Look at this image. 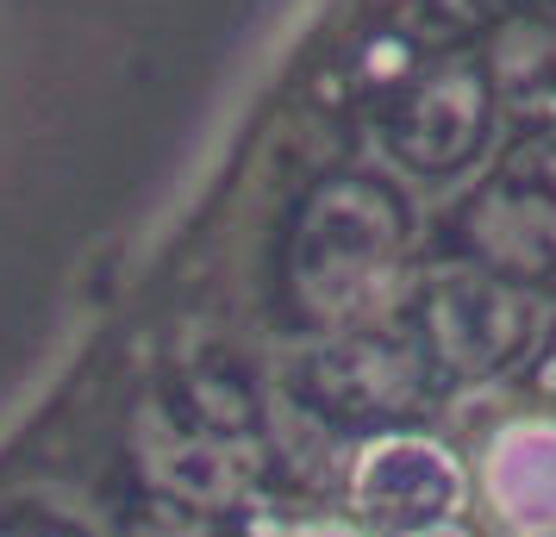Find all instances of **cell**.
Masks as SVG:
<instances>
[{
	"label": "cell",
	"instance_id": "obj_1",
	"mask_svg": "<svg viewBox=\"0 0 556 537\" xmlns=\"http://www.w3.org/2000/svg\"><path fill=\"white\" fill-rule=\"evenodd\" d=\"M476 507L501 537H556V412H506L469 457Z\"/></svg>",
	"mask_w": 556,
	"mask_h": 537
},
{
	"label": "cell",
	"instance_id": "obj_2",
	"mask_svg": "<svg viewBox=\"0 0 556 537\" xmlns=\"http://www.w3.org/2000/svg\"><path fill=\"white\" fill-rule=\"evenodd\" d=\"M301 537H376V532H363V525H338V519H326V525H306Z\"/></svg>",
	"mask_w": 556,
	"mask_h": 537
}]
</instances>
